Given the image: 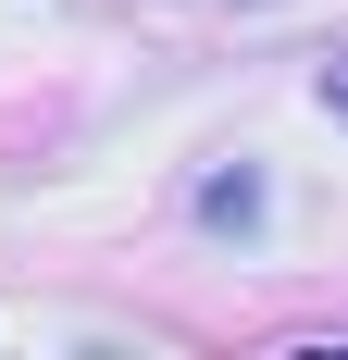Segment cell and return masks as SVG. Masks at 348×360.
<instances>
[{
    "mask_svg": "<svg viewBox=\"0 0 348 360\" xmlns=\"http://www.w3.org/2000/svg\"><path fill=\"white\" fill-rule=\"evenodd\" d=\"M323 112H336V124H348V50H336V63H323Z\"/></svg>",
    "mask_w": 348,
    "mask_h": 360,
    "instance_id": "6da1fadb",
    "label": "cell"
}]
</instances>
